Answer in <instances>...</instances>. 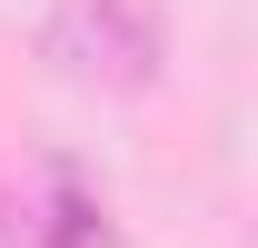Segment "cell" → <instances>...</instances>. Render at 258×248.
I'll return each instance as SVG.
<instances>
[{
  "label": "cell",
  "instance_id": "1",
  "mask_svg": "<svg viewBox=\"0 0 258 248\" xmlns=\"http://www.w3.org/2000/svg\"><path fill=\"white\" fill-rule=\"evenodd\" d=\"M60 50L109 90H149L159 80V20L149 0H60Z\"/></svg>",
  "mask_w": 258,
  "mask_h": 248
},
{
  "label": "cell",
  "instance_id": "2",
  "mask_svg": "<svg viewBox=\"0 0 258 248\" xmlns=\"http://www.w3.org/2000/svg\"><path fill=\"white\" fill-rule=\"evenodd\" d=\"M40 248H109V218H99V199L80 179H50V218H40Z\"/></svg>",
  "mask_w": 258,
  "mask_h": 248
}]
</instances>
